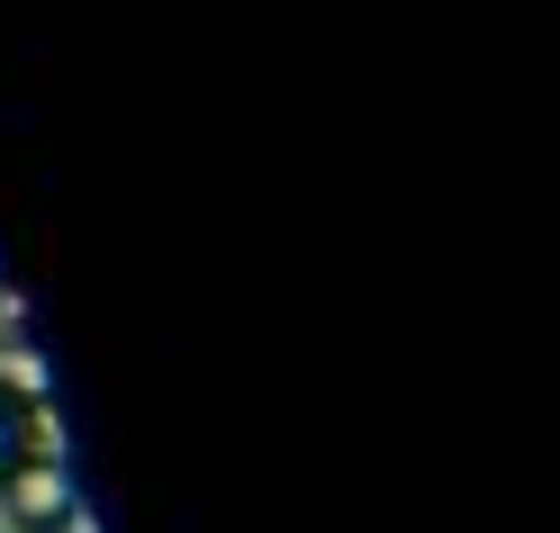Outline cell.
<instances>
[{"label":"cell","instance_id":"obj_1","mask_svg":"<svg viewBox=\"0 0 560 533\" xmlns=\"http://www.w3.org/2000/svg\"><path fill=\"white\" fill-rule=\"evenodd\" d=\"M0 515L10 533H73L82 524V488L63 461H19L10 479H0Z\"/></svg>","mask_w":560,"mask_h":533},{"label":"cell","instance_id":"obj_2","mask_svg":"<svg viewBox=\"0 0 560 533\" xmlns=\"http://www.w3.org/2000/svg\"><path fill=\"white\" fill-rule=\"evenodd\" d=\"M10 471H19V398L0 389V479H10Z\"/></svg>","mask_w":560,"mask_h":533}]
</instances>
